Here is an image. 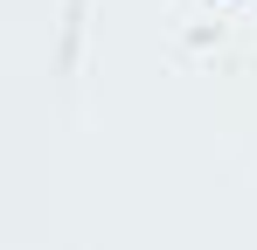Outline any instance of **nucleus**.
<instances>
[]
</instances>
